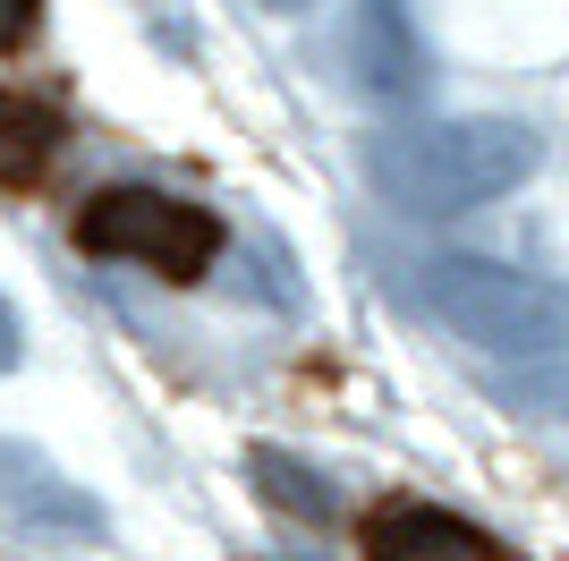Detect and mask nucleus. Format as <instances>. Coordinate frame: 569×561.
I'll return each instance as SVG.
<instances>
[{"label":"nucleus","instance_id":"obj_1","mask_svg":"<svg viewBox=\"0 0 569 561\" xmlns=\"http://www.w3.org/2000/svg\"><path fill=\"white\" fill-rule=\"evenodd\" d=\"M366 187H375L391 213L408 222H451V213H476L510 196V187L536 179L545 163V137L527 119L501 111H468V119H391L366 137Z\"/></svg>","mask_w":569,"mask_h":561},{"label":"nucleus","instance_id":"obj_5","mask_svg":"<svg viewBox=\"0 0 569 561\" xmlns=\"http://www.w3.org/2000/svg\"><path fill=\"white\" fill-rule=\"evenodd\" d=\"M366 561H510L476 519L433 511V502H391L366 519Z\"/></svg>","mask_w":569,"mask_h":561},{"label":"nucleus","instance_id":"obj_2","mask_svg":"<svg viewBox=\"0 0 569 561\" xmlns=\"http://www.w3.org/2000/svg\"><path fill=\"white\" fill-rule=\"evenodd\" d=\"M408 298L426 306V324H442L451 341L485 357H527V350H552L569 341V289L561 280H536L519 264H493V256H426L408 273Z\"/></svg>","mask_w":569,"mask_h":561},{"label":"nucleus","instance_id":"obj_6","mask_svg":"<svg viewBox=\"0 0 569 561\" xmlns=\"http://www.w3.org/2000/svg\"><path fill=\"white\" fill-rule=\"evenodd\" d=\"M349 43H357V86H366V94H408L417 77H426L417 35H408V18H400V0H366Z\"/></svg>","mask_w":569,"mask_h":561},{"label":"nucleus","instance_id":"obj_13","mask_svg":"<svg viewBox=\"0 0 569 561\" xmlns=\"http://www.w3.org/2000/svg\"><path fill=\"white\" fill-rule=\"evenodd\" d=\"M263 9H307V0H263Z\"/></svg>","mask_w":569,"mask_h":561},{"label":"nucleus","instance_id":"obj_12","mask_svg":"<svg viewBox=\"0 0 569 561\" xmlns=\"http://www.w3.org/2000/svg\"><path fill=\"white\" fill-rule=\"evenodd\" d=\"M18 357H26V332H18V306L0 298V374L18 366Z\"/></svg>","mask_w":569,"mask_h":561},{"label":"nucleus","instance_id":"obj_10","mask_svg":"<svg viewBox=\"0 0 569 561\" xmlns=\"http://www.w3.org/2000/svg\"><path fill=\"white\" fill-rule=\"evenodd\" d=\"M247 256H256V264H247V280H256V289H263L272 306H307V289H298V273H289V256L272 247V238H256Z\"/></svg>","mask_w":569,"mask_h":561},{"label":"nucleus","instance_id":"obj_8","mask_svg":"<svg viewBox=\"0 0 569 561\" xmlns=\"http://www.w3.org/2000/svg\"><path fill=\"white\" fill-rule=\"evenodd\" d=\"M247 476H256V493L272 502V511H289V519H340V485L323 476V468H307V460H289V451H247Z\"/></svg>","mask_w":569,"mask_h":561},{"label":"nucleus","instance_id":"obj_7","mask_svg":"<svg viewBox=\"0 0 569 561\" xmlns=\"http://www.w3.org/2000/svg\"><path fill=\"white\" fill-rule=\"evenodd\" d=\"M51 154H60V111L34 94H0V187L26 196L51 170Z\"/></svg>","mask_w":569,"mask_h":561},{"label":"nucleus","instance_id":"obj_4","mask_svg":"<svg viewBox=\"0 0 569 561\" xmlns=\"http://www.w3.org/2000/svg\"><path fill=\"white\" fill-rule=\"evenodd\" d=\"M0 511L26 519V528H51V537H77V544L102 537V502L86 485H69L34 443H0Z\"/></svg>","mask_w":569,"mask_h":561},{"label":"nucleus","instance_id":"obj_9","mask_svg":"<svg viewBox=\"0 0 569 561\" xmlns=\"http://www.w3.org/2000/svg\"><path fill=\"white\" fill-rule=\"evenodd\" d=\"M493 392L510 400V409H527V417L569 425V341H552V350H527V357H501Z\"/></svg>","mask_w":569,"mask_h":561},{"label":"nucleus","instance_id":"obj_3","mask_svg":"<svg viewBox=\"0 0 569 561\" xmlns=\"http://www.w3.org/2000/svg\"><path fill=\"white\" fill-rule=\"evenodd\" d=\"M77 247L94 264H137L162 280H204L221 256V222L204 205H179L162 187H102L77 213Z\"/></svg>","mask_w":569,"mask_h":561},{"label":"nucleus","instance_id":"obj_11","mask_svg":"<svg viewBox=\"0 0 569 561\" xmlns=\"http://www.w3.org/2000/svg\"><path fill=\"white\" fill-rule=\"evenodd\" d=\"M34 18H43V0H0V51H18L34 35Z\"/></svg>","mask_w":569,"mask_h":561}]
</instances>
